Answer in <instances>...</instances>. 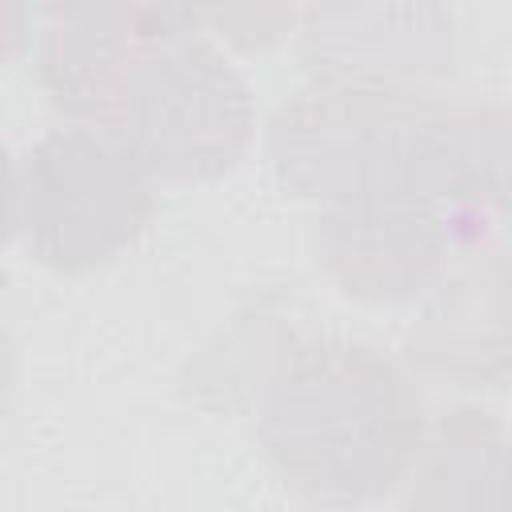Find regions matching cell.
<instances>
[{
    "label": "cell",
    "mask_w": 512,
    "mask_h": 512,
    "mask_svg": "<svg viewBox=\"0 0 512 512\" xmlns=\"http://www.w3.org/2000/svg\"><path fill=\"white\" fill-rule=\"evenodd\" d=\"M504 512H512V448H508V460H504Z\"/></svg>",
    "instance_id": "cell-10"
},
{
    "label": "cell",
    "mask_w": 512,
    "mask_h": 512,
    "mask_svg": "<svg viewBox=\"0 0 512 512\" xmlns=\"http://www.w3.org/2000/svg\"><path fill=\"white\" fill-rule=\"evenodd\" d=\"M484 212L416 208L380 216H316V260L352 296L376 304L412 300L436 288L456 256H476L484 244Z\"/></svg>",
    "instance_id": "cell-5"
},
{
    "label": "cell",
    "mask_w": 512,
    "mask_h": 512,
    "mask_svg": "<svg viewBox=\"0 0 512 512\" xmlns=\"http://www.w3.org/2000/svg\"><path fill=\"white\" fill-rule=\"evenodd\" d=\"M256 436L280 480L320 508L380 500L424 448V404L372 344L296 340L264 360Z\"/></svg>",
    "instance_id": "cell-3"
},
{
    "label": "cell",
    "mask_w": 512,
    "mask_h": 512,
    "mask_svg": "<svg viewBox=\"0 0 512 512\" xmlns=\"http://www.w3.org/2000/svg\"><path fill=\"white\" fill-rule=\"evenodd\" d=\"M36 60L52 104L124 148L148 176L216 180L248 148L252 92L188 8H52Z\"/></svg>",
    "instance_id": "cell-1"
},
{
    "label": "cell",
    "mask_w": 512,
    "mask_h": 512,
    "mask_svg": "<svg viewBox=\"0 0 512 512\" xmlns=\"http://www.w3.org/2000/svg\"><path fill=\"white\" fill-rule=\"evenodd\" d=\"M284 188L336 216L416 208L484 212L480 112L392 80H316L272 120Z\"/></svg>",
    "instance_id": "cell-2"
},
{
    "label": "cell",
    "mask_w": 512,
    "mask_h": 512,
    "mask_svg": "<svg viewBox=\"0 0 512 512\" xmlns=\"http://www.w3.org/2000/svg\"><path fill=\"white\" fill-rule=\"evenodd\" d=\"M148 220V172L88 128L52 132L16 164L12 224L24 248L56 272H88L116 260Z\"/></svg>",
    "instance_id": "cell-4"
},
{
    "label": "cell",
    "mask_w": 512,
    "mask_h": 512,
    "mask_svg": "<svg viewBox=\"0 0 512 512\" xmlns=\"http://www.w3.org/2000/svg\"><path fill=\"white\" fill-rule=\"evenodd\" d=\"M312 8L304 60L316 80H388L392 72H440L452 60V16L444 8Z\"/></svg>",
    "instance_id": "cell-7"
},
{
    "label": "cell",
    "mask_w": 512,
    "mask_h": 512,
    "mask_svg": "<svg viewBox=\"0 0 512 512\" xmlns=\"http://www.w3.org/2000/svg\"><path fill=\"white\" fill-rule=\"evenodd\" d=\"M480 188L512 228V112L504 108H480Z\"/></svg>",
    "instance_id": "cell-9"
},
{
    "label": "cell",
    "mask_w": 512,
    "mask_h": 512,
    "mask_svg": "<svg viewBox=\"0 0 512 512\" xmlns=\"http://www.w3.org/2000/svg\"><path fill=\"white\" fill-rule=\"evenodd\" d=\"M416 372L464 388L512 376V256L476 252L468 268L436 284L424 316L408 332Z\"/></svg>",
    "instance_id": "cell-6"
},
{
    "label": "cell",
    "mask_w": 512,
    "mask_h": 512,
    "mask_svg": "<svg viewBox=\"0 0 512 512\" xmlns=\"http://www.w3.org/2000/svg\"><path fill=\"white\" fill-rule=\"evenodd\" d=\"M504 460L508 448L488 412L456 408L440 416L420 448L404 512H504Z\"/></svg>",
    "instance_id": "cell-8"
}]
</instances>
